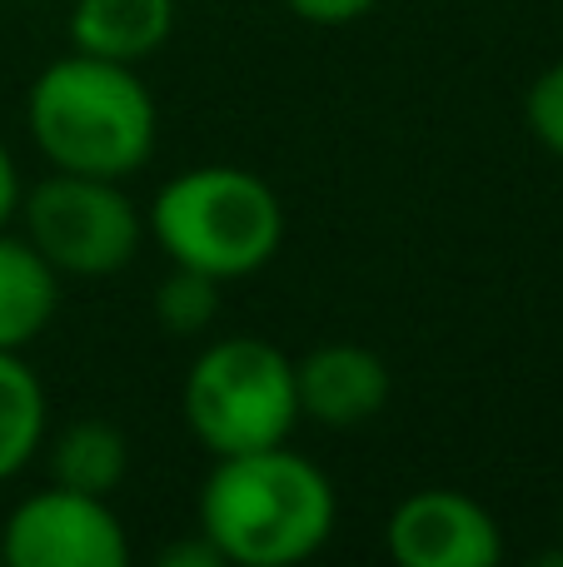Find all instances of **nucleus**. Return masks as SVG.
I'll return each mask as SVG.
<instances>
[{
	"label": "nucleus",
	"instance_id": "1",
	"mask_svg": "<svg viewBox=\"0 0 563 567\" xmlns=\"http://www.w3.org/2000/svg\"><path fill=\"white\" fill-rule=\"evenodd\" d=\"M195 518L225 567H295L335 538L339 493L315 458L275 443L215 458Z\"/></svg>",
	"mask_w": 563,
	"mask_h": 567
},
{
	"label": "nucleus",
	"instance_id": "2",
	"mask_svg": "<svg viewBox=\"0 0 563 567\" xmlns=\"http://www.w3.org/2000/svg\"><path fill=\"white\" fill-rule=\"evenodd\" d=\"M25 135L50 169L125 185L155 155L160 105L140 65L70 50L30 80Z\"/></svg>",
	"mask_w": 563,
	"mask_h": 567
},
{
	"label": "nucleus",
	"instance_id": "3",
	"mask_svg": "<svg viewBox=\"0 0 563 567\" xmlns=\"http://www.w3.org/2000/svg\"><path fill=\"white\" fill-rule=\"evenodd\" d=\"M145 235L165 249L170 265L235 284L259 275L285 249V205L255 169L190 165L155 189Z\"/></svg>",
	"mask_w": 563,
	"mask_h": 567
},
{
	"label": "nucleus",
	"instance_id": "4",
	"mask_svg": "<svg viewBox=\"0 0 563 567\" xmlns=\"http://www.w3.org/2000/svg\"><path fill=\"white\" fill-rule=\"evenodd\" d=\"M180 413H185L190 439L209 458L289 443L299 423L295 359H285V349H275L269 339H249V333L205 343L185 373Z\"/></svg>",
	"mask_w": 563,
	"mask_h": 567
},
{
	"label": "nucleus",
	"instance_id": "5",
	"mask_svg": "<svg viewBox=\"0 0 563 567\" xmlns=\"http://www.w3.org/2000/svg\"><path fill=\"white\" fill-rule=\"evenodd\" d=\"M20 225L60 279H110L135 265L145 245V215L120 179L50 169L35 189H20Z\"/></svg>",
	"mask_w": 563,
	"mask_h": 567
},
{
	"label": "nucleus",
	"instance_id": "6",
	"mask_svg": "<svg viewBox=\"0 0 563 567\" xmlns=\"http://www.w3.org/2000/svg\"><path fill=\"white\" fill-rule=\"evenodd\" d=\"M0 563L10 567H125L130 538L110 498L75 488L25 493L0 528Z\"/></svg>",
	"mask_w": 563,
	"mask_h": 567
},
{
	"label": "nucleus",
	"instance_id": "7",
	"mask_svg": "<svg viewBox=\"0 0 563 567\" xmlns=\"http://www.w3.org/2000/svg\"><path fill=\"white\" fill-rule=\"evenodd\" d=\"M385 553L399 567H494L504 558V528L469 493L419 488L389 508Z\"/></svg>",
	"mask_w": 563,
	"mask_h": 567
},
{
	"label": "nucleus",
	"instance_id": "8",
	"mask_svg": "<svg viewBox=\"0 0 563 567\" xmlns=\"http://www.w3.org/2000/svg\"><path fill=\"white\" fill-rule=\"evenodd\" d=\"M295 399L319 429H359L389 403V363L365 343H319L295 359Z\"/></svg>",
	"mask_w": 563,
	"mask_h": 567
},
{
	"label": "nucleus",
	"instance_id": "9",
	"mask_svg": "<svg viewBox=\"0 0 563 567\" xmlns=\"http://www.w3.org/2000/svg\"><path fill=\"white\" fill-rule=\"evenodd\" d=\"M65 30L80 55L145 65L175 35V0H75Z\"/></svg>",
	"mask_w": 563,
	"mask_h": 567
},
{
	"label": "nucleus",
	"instance_id": "10",
	"mask_svg": "<svg viewBox=\"0 0 563 567\" xmlns=\"http://www.w3.org/2000/svg\"><path fill=\"white\" fill-rule=\"evenodd\" d=\"M60 309V275L25 235L0 229V349L25 353Z\"/></svg>",
	"mask_w": 563,
	"mask_h": 567
},
{
	"label": "nucleus",
	"instance_id": "11",
	"mask_svg": "<svg viewBox=\"0 0 563 567\" xmlns=\"http://www.w3.org/2000/svg\"><path fill=\"white\" fill-rule=\"evenodd\" d=\"M130 473V439L105 419H75L50 439V483L75 493H110L125 483Z\"/></svg>",
	"mask_w": 563,
	"mask_h": 567
},
{
	"label": "nucleus",
	"instance_id": "12",
	"mask_svg": "<svg viewBox=\"0 0 563 567\" xmlns=\"http://www.w3.org/2000/svg\"><path fill=\"white\" fill-rule=\"evenodd\" d=\"M45 383L16 349H0V483L20 478L45 449Z\"/></svg>",
	"mask_w": 563,
	"mask_h": 567
},
{
	"label": "nucleus",
	"instance_id": "13",
	"mask_svg": "<svg viewBox=\"0 0 563 567\" xmlns=\"http://www.w3.org/2000/svg\"><path fill=\"white\" fill-rule=\"evenodd\" d=\"M150 313H155V323L165 333H175V339H195V333H205L209 323L219 319V284L209 275H199V269L175 265L165 279L155 284Z\"/></svg>",
	"mask_w": 563,
	"mask_h": 567
},
{
	"label": "nucleus",
	"instance_id": "14",
	"mask_svg": "<svg viewBox=\"0 0 563 567\" xmlns=\"http://www.w3.org/2000/svg\"><path fill=\"white\" fill-rule=\"evenodd\" d=\"M524 120L534 130V140L549 150L554 159H563V60L544 70L524 95Z\"/></svg>",
	"mask_w": 563,
	"mask_h": 567
},
{
	"label": "nucleus",
	"instance_id": "15",
	"mask_svg": "<svg viewBox=\"0 0 563 567\" xmlns=\"http://www.w3.org/2000/svg\"><path fill=\"white\" fill-rule=\"evenodd\" d=\"M379 0H285V10L305 25H325V30H339V25H355L375 10Z\"/></svg>",
	"mask_w": 563,
	"mask_h": 567
},
{
	"label": "nucleus",
	"instance_id": "16",
	"mask_svg": "<svg viewBox=\"0 0 563 567\" xmlns=\"http://www.w3.org/2000/svg\"><path fill=\"white\" fill-rule=\"evenodd\" d=\"M160 567H225V558L215 553V543L205 538V533L195 528V538H180L170 543V548H160Z\"/></svg>",
	"mask_w": 563,
	"mask_h": 567
},
{
	"label": "nucleus",
	"instance_id": "17",
	"mask_svg": "<svg viewBox=\"0 0 563 567\" xmlns=\"http://www.w3.org/2000/svg\"><path fill=\"white\" fill-rule=\"evenodd\" d=\"M16 209H20V169H16V159H10L6 140H0V229H10Z\"/></svg>",
	"mask_w": 563,
	"mask_h": 567
},
{
	"label": "nucleus",
	"instance_id": "18",
	"mask_svg": "<svg viewBox=\"0 0 563 567\" xmlns=\"http://www.w3.org/2000/svg\"><path fill=\"white\" fill-rule=\"evenodd\" d=\"M559 513H563V503H559Z\"/></svg>",
	"mask_w": 563,
	"mask_h": 567
}]
</instances>
